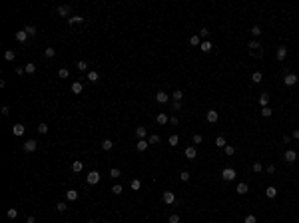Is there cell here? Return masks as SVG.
<instances>
[{
    "instance_id": "cell-51",
    "label": "cell",
    "mask_w": 299,
    "mask_h": 223,
    "mask_svg": "<svg viewBox=\"0 0 299 223\" xmlns=\"http://www.w3.org/2000/svg\"><path fill=\"white\" fill-rule=\"evenodd\" d=\"M243 223H257V219H255V215H247L243 219Z\"/></svg>"
},
{
    "instance_id": "cell-53",
    "label": "cell",
    "mask_w": 299,
    "mask_h": 223,
    "mask_svg": "<svg viewBox=\"0 0 299 223\" xmlns=\"http://www.w3.org/2000/svg\"><path fill=\"white\" fill-rule=\"evenodd\" d=\"M170 223H179V215L172 213V215H170Z\"/></svg>"
},
{
    "instance_id": "cell-3",
    "label": "cell",
    "mask_w": 299,
    "mask_h": 223,
    "mask_svg": "<svg viewBox=\"0 0 299 223\" xmlns=\"http://www.w3.org/2000/svg\"><path fill=\"white\" fill-rule=\"evenodd\" d=\"M221 177H223L226 181H233V179H235V169H233V167H226V169L221 171Z\"/></svg>"
},
{
    "instance_id": "cell-33",
    "label": "cell",
    "mask_w": 299,
    "mask_h": 223,
    "mask_svg": "<svg viewBox=\"0 0 299 223\" xmlns=\"http://www.w3.org/2000/svg\"><path fill=\"white\" fill-rule=\"evenodd\" d=\"M271 114L273 112H271L269 106H267V108H261V116H263V118H271Z\"/></svg>"
},
{
    "instance_id": "cell-24",
    "label": "cell",
    "mask_w": 299,
    "mask_h": 223,
    "mask_svg": "<svg viewBox=\"0 0 299 223\" xmlns=\"http://www.w3.org/2000/svg\"><path fill=\"white\" fill-rule=\"evenodd\" d=\"M82 90H84V86L80 84V82H74V84H72V92L76 94V96H78V94H82Z\"/></svg>"
},
{
    "instance_id": "cell-39",
    "label": "cell",
    "mask_w": 299,
    "mask_h": 223,
    "mask_svg": "<svg viewBox=\"0 0 299 223\" xmlns=\"http://www.w3.org/2000/svg\"><path fill=\"white\" fill-rule=\"evenodd\" d=\"M24 70H26V74H34V72H36V64H26V66H24Z\"/></svg>"
},
{
    "instance_id": "cell-38",
    "label": "cell",
    "mask_w": 299,
    "mask_h": 223,
    "mask_svg": "<svg viewBox=\"0 0 299 223\" xmlns=\"http://www.w3.org/2000/svg\"><path fill=\"white\" fill-rule=\"evenodd\" d=\"M122 191H124V187H122V185H120V183H116V185H114V187H112V193H114V195H120Z\"/></svg>"
},
{
    "instance_id": "cell-25",
    "label": "cell",
    "mask_w": 299,
    "mask_h": 223,
    "mask_svg": "<svg viewBox=\"0 0 299 223\" xmlns=\"http://www.w3.org/2000/svg\"><path fill=\"white\" fill-rule=\"evenodd\" d=\"M235 191H237L239 195H245L247 191H249V187H247V183H239V185H237V189H235Z\"/></svg>"
},
{
    "instance_id": "cell-26",
    "label": "cell",
    "mask_w": 299,
    "mask_h": 223,
    "mask_svg": "<svg viewBox=\"0 0 299 223\" xmlns=\"http://www.w3.org/2000/svg\"><path fill=\"white\" fill-rule=\"evenodd\" d=\"M265 195L269 197V199H273V197L277 195V189H275L273 185H269V187H267V189H265Z\"/></svg>"
},
{
    "instance_id": "cell-50",
    "label": "cell",
    "mask_w": 299,
    "mask_h": 223,
    "mask_svg": "<svg viewBox=\"0 0 299 223\" xmlns=\"http://www.w3.org/2000/svg\"><path fill=\"white\" fill-rule=\"evenodd\" d=\"M179 179H181V181H190V173H187V171H181V173H179Z\"/></svg>"
},
{
    "instance_id": "cell-29",
    "label": "cell",
    "mask_w": 299,
    "mask_h": 223,
    "mask_svg": "<svg viewBox=\"0 0 299 223\" xmlns=\"http://www.w3.org/2000/svg\"><path fill=\"white\" fill-rule=\"evenodd\" d=\"M76 68H78L80 72H86V70H88V62H86V60H80L78 64H76Z\"/></svg>"
},
{
    "instance_id": "cell-56",
    "label": "cell",
    "mask_w": 299,
    "mask_h": 223,
    "mask_svg": "<svg viewBox=\"0 0 299 223\" xmlns=\"http://www.w3.org/2000/svg\"><path fill=\"white\" fill-rule=\"evenodd\" d=\"M172 108H173V110H181V102H173Z\"/></svg>"
},
{
    "instance_id": "cell-46",
    "label": "cell",
    "mask_w": 299,
    "mask_h": 223,
    "mask_svg": "<svg viewBox=\"0 0 299 223\" xmlns=\"http://www.w3.org/2000/svg\"><path fill=\"white\" fill-rule=\"evenodd\" d=\"M24 30H26L28 36H36V26H26Z\"/></svg>"
},
{
    "instance_id": "cell-58",
    "label": "cell",
    "mask_w": 299,
    "mask_h": 223,
    "mask_svg": "<svg viewBox=\"0 0 299 223\" xmlns=\"http://www.w3.org/2000/svg\"><path fill=\"white\" fill-rule=\"evenodd\" d=\"M267 173H275V165H267Z\"/></svg>"
},
{
    "instance_id": "cell-15",
    "label": "cell",
    "mask_w": 299,
    "mask_h": 223,
    "mask_svg": "<svg viewBox=\"0 0 299 223\" xmlns=\"http://www.w3.org/2000/svg\"><path fill=\"white\" fill-rule=\"evenodd\" d=\"M184 156H186L187 159H193L195 156H198V151H195V147H186V151H184Z\"/></svg>"
},
{
    "instance_id": "cell-22",
    "label": "cell",
    "mask_w": 299,
    "mask_h": 223,
    "mask_svg": "<svg viewBox=\"0 0 299 223\" xmlns=\"http://www.w3.org/2000/svg\"><path fill=\"white\" fill-rule=\"evenodd\" d=\"M80 22H84V18H82V16H70V18H68V24H70V26L80 24Z\"/></svg>"
},
{
    "instance_id": "cell-18",
    "label": "cell",
    "mask_w": 299,
    "mask_h": 223,
    "mask_svg": "<svg viewBox=\"0 0 299 223\" xmlns=\"http://www.w3.org/2000/svg\"><path fill=\"white\" fill-rule=\"evenodd\" d=\"M16 40H18V42H26V40H28L26 30H18V32H16Z\"/></svg>"
},
{
    "instance_id": "cell-14",
    "label": "cell",
    "mask_w": 299,
    "mask_h": 223,
    "mask_svg": "<svg viewBox=\"0 0 299 223\" xmlns=\"http://www.w3.org/2000/svg\"><path fill=\"white\" fill-rule=\"evenodd\" d=\"M148 145H150V142H148V139H140L138 144H136V150H138V151H146Z\"/></svg>"
},
{
    "instance_id": "cell-44",
    "label": "cell",
    "mask_w": 299,
    "mask_h": 223,
    "mask_svg": "<svg viewBox=\"0 0 299 223\" xmlns=\"http://www.w3.org/2000/svg\"><path fill=\"white\" fill-rule=\"evenodd\" d=\"M223 151H226V156H233V153H235V147H233V145H226Z\"/></svg>"
},
{
    "instance_id": "cell-2",
    "label": "cell",
    "mask_w": 299,
    "mask_h": 223,
    "mask_svg": "<svg viewBox=\"0 0 299 223\" xmlns=\"http://www.w3.org/2000/svg\"><path fill=\"white\" fill-rule=\"evenodd\" d=\"M86 181H88L90 185H96V183L100 181V171H96V169H94V171H90V173L86 175Z\"/></svg>"
},
{
    "instance_id": "cell-30",
    "label": "cell",
    "mask_w": 299,
    "mask_h": 223,
    "mask_svg": "<svg viewBox=\"0 0 299 223\" xmlns=\"http://www.w3.org/2000/svg\"><path fill=\"white\" fill-rule=\"evenodd\" d=\"M172 98H173V102H181V98H184V92H181V90H176V92L172 94Z\"/></svg>"
},
{
    "instance_id": "cell-5",
    "label": "cell",
    "mask_w": 299,
    "mask_h": 223,
    "mask_svg": "<svg viewBox=\"0 0 299 223\" xmlns=\"http://www.w3.org/2000/svg\"><path fill=\"white\" fill-rule=\"evenodd\" d=\"M283 159H285L287 164H293V161L297 159V151H295V150H287L285 156H283Z\"/></svg>"
},
{
    "instance_id": "cell-42",
    "label": "cell",
    "mask_w": 299,
    "mask_h": 223,
    "mask_svg": "<svg viewBox=\"0 0 299 223\" xmlns=\"http://www.w3.org/2000/svg\"><path fill=\"white\" fill-rule=\"evenodd\" d=\"M56 209H58V211H60V213H64V211H66V209H68V205H66V203H64V201H58V205H56Z\"/></svg>"
},
{
    "instance_id": "cell-9",
    "label": "cell",
    "mask_w": 299,
    "mask_h": 223,
    "mask_svg": "<svg viewBox=\"0 0 299 223\" xmlns=\"http://www.w3.org/2000/svg\"><path fill=\"white\" fill-rule=\"evenodd\" d=\"M56 12H58L60 16H68V14L72 12V8L68 6V4H62V6H58V8H56Z\"/></svg>"
},
{
    "instance_id": "cell-40",
    "label": "cell",
    "mask_w": 299,
    "mask_h": 223,
    "mask_svg": "<svg viewBox=\"0 0 299 223\" xmlns=\"http://www.w3.org/2000/svg\"><path fill=\"white\" fill-rule=\"evenodd\" d=\"M58 76H60V78H68V76H70L68 68H60V70H58Z\"/></svg>"
},
{
    "instance_id": "cell-28",
    "label": "cell",
    "mask_w": 299,
    "mask_h": 223,
    "mask_svg": "<svg viewBox=\"0 0 299 223\" xmlns=\"http://www.w3.org/2000/svg\"><path fill=\"white\" fill-rule=\"evenodd\" d=\"M199 48H201V52H209V50H212V42H207V40H203V42H201V46H199Z\"/></svg>"
},
{
    "instance_id": "cell-60",
    "label": "cell",
    "mask_w": 299,
    "mask_h": 223,
    "mask_svg": "<svg viewBox=\"0 0 299 223\" xmlns=\"http://www.w3.org/2000/svg\"><path fill=\"white\" fill-rule=\"evenodd\" d=\"M24 72H26L24 68H16V74H18V76H22V74H24Z\"/></svg>"
},
{
    "instance_id": "cell-6",
    "label": "cell",
    "mask_w": 299,
    "mask_h": 223,
    "mask_svg": "<svg viewBox=\"0 0 299 223\" xmlns=\"http://www.w3.org/2000/svg\"><path fill=\"white\" fill-rule=\"evenodd\" d=\"M22 147H24V151H34L38 147V142H36V139H28V142L22 144Z\"/></svg>"
},
{
    "instance_id": "cell-45",
    "label": "cell",
    "mask_w": 299,
    "mask_h": 223,
    "mask_svg": "<svg viewBox=\"0 0 299 223\" xmlns=\"http://www.w3.org/2000/svg\"><path fill=\"white\" fill-rule=\"evenodd\" d=\"M140 185H142V183H140V179H132V183H130V187H132L134 191H138V189H140Z\"/></svg>"
},
{
    "instance_id": "cell-23",
    "label": "cell",
    "mask_w": 299,
    "mask_h": 223,
    "mask_svg": "<svg viewBox=\"0 0 299 223\" xmlns=\"http://www.w3.org/2000/svg\"><path fill=\"white\" fill-rule=\"evenodd\" d=\"M112 147H114V142H112V139H104V142H102V150H104V151H110Z\"/></svg>"
},
{
    "instance_id": "cell-4",
    "label": "cell",
    "mask_w": 299,
    "mask_h": 223,
    "mask_svg": "<svg viewBox=\"0 0 299 223\" xmlns=\"http://www.w3.org/2000/svg\"><path fill=\"white\" fill-rule=\"evenodd\" d=\"M162 199H164V203L172 205L173 201H176V195H173V191H164V193H162Z\"/></svg>"
},
{
    "instance_id": "cell-13",
    "label": "cell",
    "mask_w": 299,
    "mask_h": 223,
    "mask_svg": "<svg viewBox=\"0 0 299 223\" xmlns=\"http://www.w3.org/2000/svg\"><path fill=\"white\" fill-rule=\"evenodd\" d=\"M275 56H277L279 62H283V60H285V56H287V48H285V46H279V48H277V54H275Z\"/></svg>"
},
{
    "instance_id": "cell-57",
    "label": "cell",
    "mask_w": 299,
    "mask_h": 223,
    "mask_svg": "<svg viewBox=\"0 0 299 223\" xmlns=\"http://www.w3.org/2000/svg\"><path fill=\"white\" fill-rule=\"evenodd\" d=\"M8 114H10V108L4 106V108H2V116H8Z\"/></svg>"
},
{
    "instance_id": "cell-62",
    "label": "cell",
    "mask_w": 299,
    "mask_h": 223,
    "mask_svg": "<svg viewBox=\"0 0 299 223\" xmlns=\"http://www.w3.org/2000/svg\"><path fill=\"white\" fill-rule=\"evenodd\" d=\"M291 136H293L295 139H299V130H293V134H291Z\"/></svg>"
},
{
    "instance_id": "cell-10",
    "label": "cell",
    "mask_w": 299,
    "mask_h": 223,
    "mask_svg": "<svg viewBox=\"0 0 299 223\" xmlns=\"http://www.w3.org/2000/svg\"><path fill=\"white\" fill-rule=\"evenodd\" d=\"M217 120H219V114H217L215 110H209V112H207V122H209V124H215Z\"/></svg>"
},
{
    "instance_id": "cell-31",
    "label": "cell",
    "mask_w": 299,
    "mask_h": 223,
    "mask_svg": "<svg viewBox=\"0 0 299 223\" xmlns=\"http://www.w3.org/2000/svg\"><path fill=\"white\" fill-rule=\"evenodd\" d=\"M178 142H179V138H178V136H176V134H173V136H170V138H167V144L172 145V147H176V145H178Z\"/></svg>"
},
{
    "instance_id": "cell-8",
    "label": "cell",
    "mask_w": 299,
    "mask_h": 223,
    "mask_svg": "<svg viewBox=\"0 0 299 223\" xmlns=\"http://www.w3.org/2000/svg\"><path fill=\"white\" fill-rule=\"evenodd\" d=\"M167 100H170V96H167L164 90H159V92L156 94V102H158V104H166Z\"/></svg>"
},
{
    "instance_id": "cell-43",
    "label": "cell",
    "mask_w": 299,
    "mask_h": 223,
    "mask_svg": "<svg viewBox=\"0 0 299 223\" xmlns=\"http://www.w3.org/2000/svg\"><path fill=\"white\" fill-rule=\"evenodd\" d=\"M44 54H46V58H54V56H56V50H54V48H46Z\"/></svg>"
},
{
    "instance_id": "cell-59",
    "label": "cell",
    "mask_w": 299,
    "mask_h": 223,
    "mask_svg": "<svg viewBox=\"0 0 299 223\" xmlns=\"http://www.w3.org/2000/svg\"><path fill=\"white\" fill-rule=\"evenodd\" d=\"M26 223H36V217H34V215H30V217L26 219Z\"/></svg>"
},
{
    "instance_id": "cell-55",
    "label": "cell",
    "mask_w": 299,
    "mask_h": 223,
    "mask_svg": "<svg viewBox=\"0 0 299 223\" xmlns=\"http://www.w3.org/2000/svg\"><path fill=\"white\" fill-rule=\"evenodd\" d=\"M193 144H201V136H199V134L193 136Z\"/></svg>"
},
{
    "instance_id": "cell-52",
    "label": "cell",
    "mask_w": 299,
    "mask_h": 223,
    "mask_svg": "<svg viewBox=\"0 0 299 223\" xmlns=\"http://www.w3.org/2000/svg\"><path fill=\"white\" fill-rule=\"evenodd\" d=\"M251 34H253V36H259V34H261V28H259V26H251Z\"/></svg>"
},
{
    "instance_id": "cell-35",
    "label": "cell",
    "mask_w": 299,
    "mask_h": 223,
    "mask_svg": "<svg viewBox=\"0 0 299 223\" xmlns=\"http://www.w3.org/2000/svg\"><path fill=\"white\" fill-rule=\"evenodd\" d=\"M120 175H122V171H120L118 167H112V169H110V177H114V179H118Z\"/></svg>"
},
{
    "instance_id": "cell-49",
    "label": "cell",
    "mask_w": 299,
    "mask_h": 223,
    "mask_svg": "<svg viewBox=\"0 0 299 223\" xmlns=\"http://www.w3.org/2000/svg\"><path fill=\"white\" fill-rule=\"evenodd\" d=\"M148 142H150V145H152V144H158V142H159V136H156V134H154V136H150V138H148Z\"/></svg>"
},
{
    "instance_id": "cell-32",
    "label": "cell",
    "mask_w": 299,
    "mask_h": 223,
    "mask_svg": "<svg viewBox=\"0 0 299 223\" xmlns=\"http://www.w3.org/2000/svg\"><path fill=\"white\" fill-rule=\"evenodd\" d=\"M215 145H217V147H226V138H223V136H217V138H215Z\"/></svg>"
},
{
    "instance_id": "cell-63",
    "label": "cell",
    "mask_w": 299,
    "mask_h": 223,
    "mask_svg": "<svg viewBox=\"0 0 299 223\" xmlns=\"http://www.w3.org/2000/svg\"><path fill=\"white\" fill-rule=\"evenodd\" d=\"M88 223H96V221H88Z\"/></svg>"
},
{
    "instance_id": "cell-48",
    "label": "cell",
    "mask_w": 299,
    "mask_h": 223,
    "mask_svg": "<svg viewBox=\"0 0 299 223\" xmlns=\"http://www.w3.org/2000/svg\"><path fill=\"white\" fill-rule=\"evenodd\" d=\"M251 169H253V171H255V173H259V171H261V169H263V165H261V164H259V161H255V164H253V165H251Z\"/></svg>"
},
{
    "instance_id": "cell-7",
    "label": "cell",
    "mask_w": 299,
    "mask_h": 223,
    "mask_svg": "<svg viewBox=\"0 0 299 223\" xmlns=\"http://www.w3.org/2000/svg\"><path fill=\"white\" fill-rule=\"evenodd\" d=\"M297 82H299V78L295 76V74H287L285 78H283V84L285 86H295Z\"/></svg>"
},
{
    "instance_id": "cell-36",
    "label": "cell",
    "mask_w": 299,
    "mask_h": 223,
    "mask_svg": "<svg viewBox=\"0 0 299 223\" xmlns=\"http://www.w3.org/2000/svg\"><path fill=\"white\" fill-rule=\"evenodd\" d=\"M6 215H8V219H16V217H18V211L14 209V207H10V209H8V213H6Z\"/></svg>"
},
{
    "instance_id": "cell-54",
    "label": "cell",
    "mask_w": 299,
    "mask_h": 223,
    "mask_svg": "<svg viewBox=\"0 0 299 223\" xmlns=\"http://www.w3.org/2000/svg\"><path fill=\"white\" fill-rule=\"evenodd\" d=\"M170 124H172V125H178V124H179V120L176 118V116H172V118H170Z\"/></svg>"
},
{
    "instance_id": "cell-17",
    "label": "cell",
    "mask_w": 299,
    "mask_h": 223,
    "mask_svg": "<svg viewBox=\"0 0 299 223\" xmlns=\"http://www.w3.org/2000/svg\"><path fill=\"white\" fill-rule=\"evenodd\" d=\"M259 104L263 106V108H267V104H269V94L267 92H263L261 96H259Z\"/></svg>"
},
{
    "instance_id": "cell-41",
    "label": "cell",
    "mask_w": 299,
    "mask_h": 223,
    "mask_svg": "<svg viewBox=\"0 0 299 223\" xmlns=\"http://www.w3.org/2000/svg\"><path fill=\"white\" fill-rule=\"evenodd\" d=\"M190 44H192V46H201V42H199V36H192V38H190Z\"/></svg>"
},
{
    "instance_id": "cell-34",
    "label": "cell",
    "mask_w": 299,
    "mask_h": 223,
    "mask_svg": "<svg viewBox=\"0 0 299 223\" xmlns=\"http://www.w3.org/2000/svg\"><path fill=\"white\" fill-rule=\"evenodd\" d=\"M4 58H6L8 62H12V60L16 58V54H14V50H6V52H4Z\"/></svg>"
},
{
    "instance_id": "cell-21",
    "label": "cell",
    "mask_w": 299,
    "mask_h": 223,
    "mask_svg": "<svg viewBox=\"0 0 299 223\" xmlns=\"http://www.w3.org/2000/svg\"><path fill=\"white\" fill-rule=\"evenodd\" d=\"M136 136H138V139H144V138L148 136L146 128H142V125H140V128H136Z\"/></svg>"
},
{
    "instance_id": "cell-11",
    "label": "cell",
    "mask_w": 299,
    "mask_h": 223,
    "mask_svg": "<svg viewBox=\"0 0 299 223\" xmlns=\"http://www.w3.org/2000/svg\"><path fill=\"white\" fill-rule=\"evenodd\" d=\"M156 122H158L159 125H164V124H167V122H170V118H167V114H164V112H159L158 116H156Z\"/></svg>"
},
{
    "instance_id": "cell-12",
    "label": "cell",
    "mask_w": 299,
    "mask_h": 223,
    "mask_svg": "<svg viewBox=\"0 0 299 223\" xmlns=\"http://www.w3.org/2000/svg\"><path fill=\"white\" fill-rule=\"evenodd\" d=\"M24 131H26V128H24L22 124H16L12 128V134H14V136H18V138H20V136H24Z\"/></svg>"
},
{
    "instance_id": "cell-1",
    "label": "cell",
    "mask_w": 299,
    "mask_h": 223,
    "mask_svg": "<svg viewBox=\"0 0 299 223\" xmlns=\"http://www.w3.org/2000/svg\"><path fill=\"white\" fill-rule=\"evenodd\" d=\"M249 54H251L253 58H261L263 56V48H261V44L259 42H249Z\"/></svg>"
},
{
    "instance_id": "cell-61",
    "label": "cell",
    "mask_w": 299,
    "mask_h": 223,
    "mask_svg": "<svg viewBox=\"0 0 299 223\" xmlns=\"http://www.w3.org/2000/svg\"><path fill=\"white\" fill-rule=\"evenodd\" d=\"M291 142V136H283V144H289Z\"/></svg>"
},
{
    "instance_id": "cell-16",
    "label": "cell",
    "mask_w": 299,
    "mask_h": 223,
    "mask_svg": "<svg viewBox=\"0 0 299 223\" xmlns=\"http://www.w3.org/2000/svg\"><path fill=\"white\" fill-rule=\"evenodd\" d=\"M66 199L68 201H76V199H78V191L76 189H68L66 191Z\"/></svg>"
},
{
    "instance_id": "cell-27",
    "label": "cell",
    "mask_w": 299,
    "mask_h": 223,
    "mask_svg": "<svg viewBox=\"0 0 299 223\" xmlns=\"http://www.w3.org/2000/svg\"><path fill=\"white\" fill-rule=\"evenodd\" d=\"M261 80H263V76H261V72H253V74H251V82H253V84H259Z\"/></svg>"
},
{
    "instance_id": "cell-37",
    "label": "cell",
    "mask_w": 299,
    "mask_h": 223,
    "mask_svg": "<svg viewBox=\"0 0 299 223\" xmlns=\"http://www.w3.org/2000/svg\"><path fill=\"white\" fill-rule=\"evenodd\" d=\"M36 130H38V134H42V136H44V134L48 131V125L42 122V124H38V128H36Z\"/></svg>"
},
{
    "instance_id": "cell-19",
    "label": "cell",
    "mask_w": 299,
    "mask_h": 223,
    "mask_svg": "<svg viewBox=\"0 0 299 223\" xmlns=\"http://www.w3.org/2000/svg\"><path fill=\"white\" fill-rule=\"evenodd\" d=\"M82 169H84V164H82V161H78V159H76V161H74V164H72V171H74V173H80V171H82Z\"/></svg>"
},
{
    "instance_id": "cell-20",
    "label": "cell",
    "mask_w": 299,
    "mask_h": 223,
    "mask_svg": "<svg viewBox=\"0 0 299 223\" xmlns=\"http://www.w3.org/2000/svg\"><path fill=\"white\" fill-rule=\"evenodd\" d=\"M98 78H100V76H98L96 70H90V72L86 74V80H90V82H98Z\"/></svg>"
},
{
    "instance_id": "cell-47",
    "label": "cell",
    "mask_w": 299,
    "mask_h": 223,
    "mask_svg": "<svg viewBox=\"0 0 299 223\" xmlns=\"http://www.w3.org/2000/svg\"><path fill=\"white\" fill-rule=\"evenodd\" d=\"M198 36H199V38H203V40H206L207 36H209V30H207V28H201V30H199V34H198Z\"/></svg>"
}]
</instances>
